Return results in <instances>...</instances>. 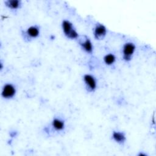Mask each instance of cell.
Here are the masks:
<instances>
[{
	"mask_svg": "<svg viewBox=\"0 0 156 156\" xmlns=\"http://www.w3.org/2000/svg\"><path fill=\"white\" fill-rule=\"evenodd\" d=\"M16 90L15 88L12 84H5L2 91V96L4 98H12L14 96Z\"/></svg>",
	"mask_w": 156,
	"mask_h": 156,
	"instance_id": "277c9868",
	"label": "cell"
},
{
	"mask_svg": "<svg viewBox=\"0 0 156 156\" xmlns=\"http://www.w3.org/2000/svg\"><path fill=\"white\" fill-rule=\"evenodd\" d=\"M83 80L87 88L90 91H93L96 88V81L94 77L90 74H85L83 76Z\"/></svg>",
	"mask_w": 156,
	"mask_h": 156,
	"instance_id": "3957f363",
	"label": "cell"
},
{
	"mask_svg": "<svg viewBox=\"0 0 156 156\" xmlns=\"http://www.w3.org/2000/svg\"><path fill=\"white\" fill-rule=\"evenodd\" d=\"M107 33V29L106 27L101 24H98L94 30V35L95 38L97 40H101L106 35Z\"/></svg>",
	"mask_w": 156,
	"mask_h": 156,
	"instance_id": "5b68a950",
	"label": "cell"
},
{
	"mask_svg": "<svg viewBox=\"0 0 156 156\" xmlns=\"http://www.w3.org/2000/svg\"><path fill=\"white\" fill-rule=\"evenodd\" d=\"M62 29L64 34L70 39L77 38L79 36L77 31L74 29L73 24L68 20H64L62 22Z\"/></svg>",
	"mask_w": 156,
	"mask_h": 156,
	"instance_id": "6da1fadb",
	"label": "cell"
},
{
	"mask_svg": "<svg viewBox=\"0 0 156 156\" xmlns=\"http://www.w3.org/2000/svg\"><path fill=\"white\" fill-rule=\"evenodd\" d=\"M116 58L113 54H108L104 57V60L105 64L107 65H111L115 62Z\"/></svg>",
	"mask_w": 156,
	"mask_h": 156,
	"instance_id": "8fae6325",
	"label": "cell"
},
{
	"mask_svg": "<svg viewBox=\"0 0 156 156\" xmlns=\"http://www.w3.org/2000/svg\"><path fill=\"white\" fill-rule=\"evenodd\" d=\"M27 34L29 36L32 38H35L38 36L40 30L37 26H30L27 30Z\"/></svg>",
	"mask_w": 156,
	"mask_h": 156,
	"instance_id": "9c48e42d",
	"label": "cell"
},
{
	"mask_svg": "<svg viewBox=\"0 0 156 156\" xmlns=\"http://www.w3.org/2000/svg\"><path fill=\"white\" fill-rule=\"evenodd\" d=\"M135 50V45L133 43H127L123 46L122 53L123 58L126 61H129L131 59L132 55Z\"/></svg>",
	"mask_w": 156,
	"mask_h": 156,
	"instance_id": "7a4b0ae2",
	"label": "cell"
},
{
	"mask_svg": "<svg viewBox=\"0 0 156 156\" xmlns=\"http://www.w3.org/2000/svg\"><path fill=\"white\" fill-rule=\"evenodd\" d=\"M113 140L119 143H123L126 140V136L123 132L114 131L112 134Z\"/></svg>",
	"mask_w": 156,
	"mask_h": 156,
	"instance_id": "52a82bcc",
	"label": "cell"
},
{
	"mask_svg": "<svg viewBox=\"0 0 156 156\" xmlns=\"http://www.w3.org/2000/svg\"><path fill=\"white\" fill-rule=\"evenodd\" d=\"M5 3L7 7L12 9H16L21 5V1L18 0H8Z\"/></svg>",
	"mask_w": 156,
	"mask_h": 156,
	"instance_id": "30bf717a",
	"label": "cell"
},
{
	"mask_svg": "<svg viewBox=\"0 0 156 156\" xmlns=\"http://www.w3.org/2000/svg\"><path fill=\"white\" fill-rule=\"evenodd\" d=\"M52 124L53 127L57 130H62L65 127L64 122L62 120L57 118H55L53 119Z\"/></svg>",
	"mask_w": 156,
	"mask_h": 156,
	"instance_id": "ba28073f",
	"label": "cell"
},
{
	"mask_svg": "<svg viewBox=\"0 0 156 156\" xmlns=\"http://www.w3.org/2000/svg\"><path fill=\"white\" fill-rule=\"evenodd\" d=\"M80 44L82 47L84 51H85L87 52L91 53L93 51V45L90 41V40L86 37V39L83 41H80Z\"/></svg>",
	"mask_w": 156,
	"mask_h": 156,
	"instance_id": "8992f818",
	"label": "cell"
}]
</instances>
